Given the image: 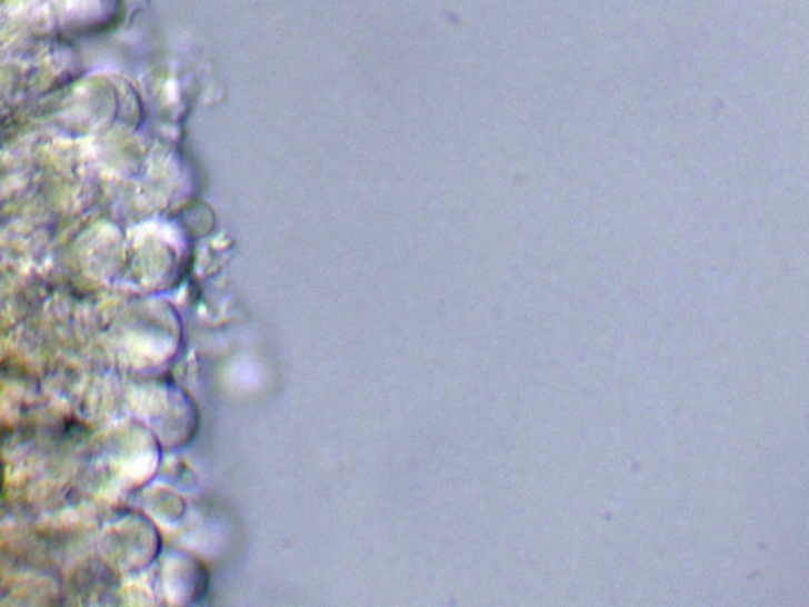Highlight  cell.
<instances>
[{
	"mask_svg": "<svg viewBox=\"0 0 809 607\" xmlns=\"http://www.w3.org/2000/svg\"><path fill=\"white\" fill-rule=\"evenodd\" d=\"M170 579L172 591L182 605H192L204 598L209 587V571L202 561L181 554L172 558Z\"/></svg>",
	"mask_w": 809,
	"mask_h": 607,
	"instance_id": "1",
	"label": "cell"
}]
</instances>
